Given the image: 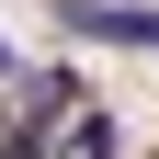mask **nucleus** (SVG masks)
Instances as JSON below:
<instances>
[{
    "mask_svg": "<svg viewBox=\"0 0 159 159\" xmlns=\"http://www.w3.org/2000/svg\"><path fill=\"white\" fill-rule=\"evenodd\" d=\"M68 159H125V125H114V114H80V136H68Z\"/></svg>",
    "mask_w": 159,
    "mask_h": 159,
    "instance_id": "obj_2",
    "label": "nucleus"
},
{
    "mask_svg": "<svg viewBox=\"0 0 159 159\" xmlns=\"http://www.w3.org/2000/svg\"><path fill=\"white\" fill-rule=\"evenodd\" d=\"M0 80H23V46H11V34H0Z\"/></svg>",
    "mask_w": 159,
    "mask_h": 159,
    "instance_id": "obj_4",
    "label": "nucleus"
},
{
    "mask_svg": "<svg viewBox=\"0 0 159 159\" xmlns=\"http://www.w3.org/2000/svg\"><path fill=\"white\" fill-rule=\"evenodd\" d=\"M57 34H80V46H125V57H159V11H148V0H57Z\"/></svg>",
    "mask_w": 159,
    "mask_h": 159,
    "instance_id": "obj_1",
    "label": "nucleus"
},
{
    "mask_svg": "<svg viewBox=\"0 0 159 159\" xmlns=\"http://www.w3.org/2000/svg\"><path fill=\"white\" fill-rule=\"evenodd\" d=\"M0 159H57V148H46V125H11V136H0Z\"/></svg>",
    "mask_w": 159,
    "mask_h": 159,
    "instance_id": "obj_3",
    "label": "nucleus"
}]
</instances>
